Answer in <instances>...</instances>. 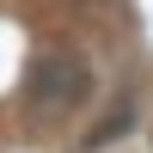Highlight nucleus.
<instances>
[{"instance_id": "nucleus-1", "label": "nucleus", "mask_w": 153, "mask_h": 153, "mask_svg": "<svg viewBox=\"0 0 153 153\" xmlns=\"http://www.w3.org/2000/svg\"><path fill=\"white\" fill-rule=\"evenodd\" d=\"M86 86H92V74H86V55H74V49H43L25 74V98L37 110H74Z\"/></svg>"}]
</instances>
